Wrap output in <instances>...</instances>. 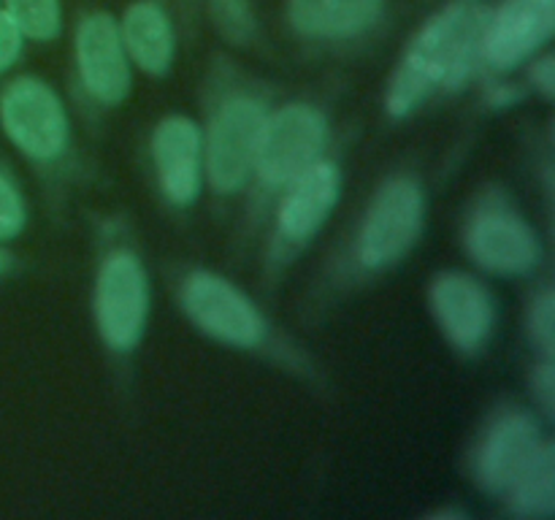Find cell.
<instances>
[{
    "mask_svg": "<svg viewBox=\"0 0 555 520\" xmlns=\"http://www.w3.org/2000/svg\"><path fill=\"white\" fill-rule=\"evenodd\" d=\"M488 11L477 3H453L434 14L412 38L390 79V117H410L439 87L459 90L480 57V38Z\"/></svg>",
    "mask_w": 555,
    "mask_h": 520,
    "instance_id": "cell-1",
    "label": "cell"
},
{
    "mask_svg": "<svg viewBox=\"0 0 555 520\" xmlns=\"http://www.w3.org/2000/svg\"><path fill=\"white\" fill-rule=\"evenodd\" d=\"M472 263L496 276H524L540 265L542 242L531 222L502 195H486L472 209L464 227Z\"/></svg>",
    "mask_w": 555,
    "mask_h": 520,
    "instance_id": "cell-2",
    "label": "cell"
},
{
    "mask_svg": "<svg viewBox=\"0 0 555 520\" xmlns=\"http://www.w3.org/2000/svg\"><path fill=\"white\" fill-rule=\"evenodd\" d=\"M0 128L22 155L36 162L57 160L70 139L63 98L36 76H20L0 92Z\"/></svg>",
    "mask_w": 555,
    "mask_h": 520,
    "instance_id": "cell-3",
    "label": "cell"
},
{
    "mask_svg": "<svg viewBox=\"0 0 555 520\" xmlns=\"http://www.w3.org/2000/svg\"><path fill=\"white\" fill-rule=\"evenodd\" d=\"M95 325L101 339L114 352H130L141 341L150 320V280L128 249H114L98 269Z\"/></svg>",
    "mask_w": 555,
    "mask_h": 520,
    "instance_id": "cell-4",
    "label": "cell"
},
{
    "mask_svg": "<svg viewBox=\"0 0 555 520\" xmlns=\"http://www.w3.org/2000/svg\"><path fill=\"white\" fill-rule=\"evenodd\" d=\"M328 144V122L309 103H291L266 114L255 150V173L269 187H285L298 173L323 160Z\"/></svg>",
    "mask_w": 555,
    "mask_h": 520,
    "instance_id": "cell-5",
    "label": "cell"
},
{
    "mask_svg": "<svg viewBox=\"0 0 555 520\" xmlns=\"http://www.w3.org/2000/svg\"><path fill=\"white\" fill-rule=\"evenodd\" d=\"M426 217V198L415 179L396 177L374 195L358 236V260L363 269L379 271L399 263L417 244Z\"/></svg>",
    "mask_w": 555,
    "mask_h": 520,
    "instance_id": "cell-6",
    "label": "cell"
},
{
    "mask_svg": "<svg viewBox=\"0 0 555 520\" xmlns=\"http://www.w3.org/2000/svg\"><path fill=\"white\" fill-rule=\"evenodd\" d=\"M266 106L249 95L228 98L215 112L204 139V177L217 193H238L255 173V150Z\"/></svg>",
    "mask_w": 555,
    "mask_h": 520,
    "instance_id": "cell-7",
    "label": "cell"
},
{
    "mask_svg": "<svg viewBox=\"0 0 555 520\" xmlns=\"http://www.w3.org/2000/svg\"><path fill=\"white\" fill-rule=\"evenodd\" d=\"M182 309L211 339L238 350L263 344L266 320L260 309L233 282L195 271L182 285Z\"/></svg>",
    "mask_w": 555,
    "mask_h": 520,
    "instance_id": "cell-8",
    "label": "cell"
},
{
    "mask_svg": "<svg viewBox=\"0 0 555 520\" xmlns=\"http://www.w3.org/2000/svg\"><path fill=\"white\" fill-rule=\"evenodd\" d=\"M428 301L444 339L459 352H480L491 339L496 307L491 290L480 280L464 271H442L434 276Z\"/></svg>",
    "mask_w": 555,
    "mask_h": 520,
    "instance_id": "cell-9",
    "label": "cell"
},
{
    "mask_svg": "<svg viewBox=\"0 0 555 520\" xmlns=\"http://www.w3.org/2000/svg\"><path fill=\"white\" fill-rule=\"evenodd\" d=\"M555 32V0H502L488 14L480 57L496 70H513L534 57Z\"/></svg>",
    "mask_w": 555,
    "mask_h": 520,
    "instance_id": "cell-10",
    "label": "cell"
},
{
    "mask_svg": "<svg viewBox=\"0 0 555 520\" xmlns=\"http://www.w3.org/2000/svg\"><path fill=\"white\" fill-rule=\"evenodd\" d=\"M76 68L81 84L103 106H117L128 98L130 60L125 52L119 22L106 11L85 16L76 27Z\"/></svg>",
    "mask_w": 555,
    "mask_h": 520,
    "instance_id": "cell-11",
    "label": "cell"
},
{
    "mask_svg": "<svg viewBox=\"0 0 555 520\" xmlns=\"http://www.w3.org/2000/svg\"><path fill=\"white\" fill-rule=\"evenodd\" d=\"M540 422L529 412H504L482 433L475 453V477L482 491L504 496L515 477L542 447Z\"/></svg>",
    "mask_w": 555,
    "mask_h": 520,
    "instance_id": "cell-12",
    "label": "cell"
},
{
    "mask_svg": "<svg viewBox=\"0 0 555 520\" xmlns=\"http://www.w3.org/2000/svg\"><path fill=\"white\" fill-rule=\"evenodd\" d=\"M152 160L163 195L190 206L204 190V133L188 117H166L152 133Z\"/></svg>",
    "mask_w": 555,
    "mask_h": 520,
    "instance_id": "cell-13",
    "label": "cell"
},
{
    "mask_svg": "<svg viewBox=\"0 0 555 520\" xmlns=\"http://www.w3.org/2000/svg\"><path fill=\"white\" fill-rule=\"evenodd\" d=\"M285 187L287 193L280 204L276 227L285 242L304 244L325 225L334 206L339 204L341 177L334 162L318 160Z\"/></svg>",
    "mask_w": 555,
    "mask_h": 520,
    "instance_id": "cell-14",
    "label": "cell"
},
{
    "mask_svg": "<svg viewBox=\"0 0 555 520\" xmlns=\"http://www.w3.org/2000/svg\"><path fill=\"white\" fill-rule=\"evenodd\" d=\"M383 16V0H287L293 30L307 38L341 41L372 30Z\"/></svg>",
    "mask_w": 555,
    "mask_h": 520,
    "instance_id": "cell-15",
    "label": "cell"
},
{
    "mask_svg": "<svg viewBox=\"0 0 555 520\" xmlns=\"http://www.w3.org/2000/svg\"><path fill=\"white\" fill-rule=\"evenodd\" d=\"M119 36H122L130 63L139 65L150 76L168 74L177 54V36H173L171 16L160 3L139 0L128 5L119 22Z\"/></svg>",
    "mask_w": 555,
    "mask_h": 520,
    "instance_id": "cell-16",
    "label": "cell"
},
{
    "mask_svg": "<svg viewBox=\"0 0 555 520\" xmlns=\"http://www.w3.org/2000/svg\"><path fill=\"white\" fill-rule=\"evenodd\" d=\"M504 498L509 512L518 518H551L555 512V450L551 442H542L534 458L504 491Z\"/></svg>",
    "mask_w": 555,
    "mask_h": 520,
    "instance_id": "cell-17",
    "label": "cell"
},
{
    "mask_svg": "<svg viewBox=\"0 0 555 520\" xmlns=\"http://www.w3.org/2000/svg\"><path fill=\"white\" fill-rule=\"evenodd\" d=\"M3 11L30 41H54L63 27L60 0H3Z\"/></svg>",
    "mask_w": 555,
    "mask_h": 520,
    "instance_id": "cell-18",
    "label": "cell"
},
{
    "mask_svg": "<svg viewBox=\"0 0 555 520\" xmlns=\"http://www.w3.org/2000/svg\"><path fill=\"white\" fill-rule=\"evenodd\" d=\"M209 14L217 30L233 43H247L255 32V14L249 0H211Z\"/></svg>",
    "mask_w": 555,
    "mask_h": 520,
    "instance_id": "cell-19",
    "label": "cell"
},
{
    "mask_svg": "<svg viewBox=\"0 0 555 520\" xmlns=\"http://www.w3.org/2000/svg\"><path fill=\"white\" fill-rule=\"evenodd\" d=\"M529 334H531V341L537 344V350L545 355V361H553V352H555V296L551 290L540 292V296L531 301Z\"/></svg>",
    "mask_w": 555,
    "mask_h": 520,
    "instance_id": "cell-20",
    "label": "cell"
},
{
    "mask_svg": "<svg viewBox=\"0 0 555 520\" xmlns=\"http://www.w3.org/2000/svg\"><path fill=\"white\" fill-rule=\"evenodd\" d=\"M27 206L20 187L0 171V244L11 242L25 231Z\"/></svg>",
    "mask_w": 555,
    "mask_h": 520,
    "instance_id": "cell-21",
    "label": "cell"
},
{
    "mask_svg": "<svg viewBox=\"0 0 555 520\" xmlns=\"http://www.w3.org/2000/svg\"><path fill=\"white\" fill-rule=\"evenodd\" d=\"M22 43H25L22 30L14 25V20L0 9V76L20 60Z\"/></svg>",
    "mask_w": 555,
    "mask_h": 520,
    "instance_id": "cell-22",
    "label": "cell"
},
{
    "mask_svg": "<svg viewBox=\"0 0 555 520\" xmlns=\"http://www.w3.org/2000/svg\"><path fill=\"white\" fill-rule=\"evenodd\" d=\"M531 388H534L537 401H540L542 412L553 415V401H555V377H553V361H542V366L534 368L531 377Z\"/></svg>",
    "mask_w": 555,
    "mask_h": 520,
    "instance_id": "cell-23",
    "label": "cell"
},
{
    "mask_svg": "<svg viewBox=\"0 0 555 520\" xmlns=\"http://www.w3.org/2000/svg\"><path fill=\"white\" fill-rule=\"evenodd\" d=\"M531 81H534V87L545 98L555 95V60L551 54H545V57L531 63Z\"/></svg>",
    "mask_w": 555,
    "mask_h": 520,
    "instance_id": "cell-24",
    "label": "cell"
},
{
    "mask_svg": "<svg viewBox=\"0 0 555 520\" xmlns=\"http://www.w3.org/2000/svg\"><path fill=\"white\" fill-rule=\"evenodd\" d=\"M5 269H9V255L0 249V274H5Z\"/></svg>",
    "mask_w": 555,
    "mask_h": 520,
    "instance_id": "cell-25",
    "label": "cell"
}]
</instances>
